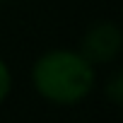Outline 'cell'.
Returning <instances> with one entry per match:
<instances>
[{
	"label": "cell",
	"instance_id": "6da1fadb",
	"mask_svg": "<svg viewBox=\"0 0 123 123\" xmlns=\"http://www.w3.org/2000/svg\"><path fill=\"white\" fill-rule=\"evenodd\" d=\"M36 97L53 106H77L97 87V68L77 51L55 46L43 51L29 70Z\"/></svg>",
	"mask_w": 123,
	"mask_h": 123
},
{
	"label": "cell",
	"instance_id": "7a4b0ae2",
	"mask_svg": "<svg viewBox=\"0 0 123 123\" xmlns=\"http://www.w3.org/2000/svg\"><path fill=\"white\" fill-rule=\"evenodd\" d=\"M77 51L89 60L94 68L111 65L123 55V27L111 19H97L92 22L82 36Z\"/></svg>",
	"mask_w": 123,
	"mask_h": 123
},
{
	"label": "cell",
	"instance_id": "3957f363",
	"mask_svg": "<svg viewBox=\"0 0 123 123\" xmlns=\"http://www.w3.org/2000/svg\"><path fill=\"white\" fill-rule=\"evenodd\" d=\"M104 99L109 101V104H113V106H118V109H123V68H118V70H113L109 77H106V82H104Z\"/></svg>",
	"mask_w": 123,
	"mask_h": 123
},
{
	"label": "cell",
	"instance_id": "277c9868",
	"mask_svg": "<svg viewBox=\"0 0 123 123\" xmlns=\"http://www.w3.org/2000/svg\"><path fill=\"white\" fill-rule=\"evenodd\" d=\"M12 87H15V75H12V68L10 63L0 55V104L7 101V97L12 94Z\"/></svg>",
	"mask_w": 123,
	"mask_h": 123
}]
</instances>
